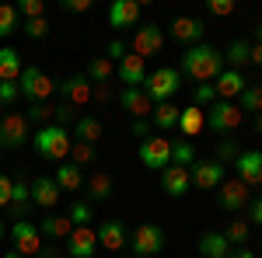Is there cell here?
<instances>
[{
	"mask_svg": "<svg viewBox=\"0 0 262 258\" xmlns=\"http://www.w3.org/2000/svg\"><path fill=\"white\" fill-rule=\"evenodd\" d=\"M182 74L192 77V80H200V84L217 80L224 74V53L217 49V45H206V42L189 45V49L182 53Z\"/></svg>",
	"mask_w": 262,
	"mask_h": 258,
	"instance_id": "cell-1",
	"label": "cell"
},
{
	"mask_svg": "<svg viewBox=\"0 0 262 258\" xmlns=\"http://www.w3.org/2000/svg\"><path fill=\"white\" fill-rule=\"evenodd\" d=\"M35 150H39V157L46 160H63L70 157V147H74V136H70V129H63L56 122H49V126H39L35 129Z\"/></svg>",
	"mask_w": 262,
	"mask_h": 258,
	"instance_id": "cell-2",
	"label": "cell"
},
{
	"mask_svg": "<svg viewBox=\"0 0 262 258\" xmlns=\"http://www.w3.org/2000/svg\"><path fill=\"white\" fill-rule=\"evenodd\" d=\"M18 91H21V98L28 101V105H39V101H49L53 98V91H56V80L49 77V74H42L39 66H25L21 70V77H18Z\"/></svg>",
	"mask_w": 262,
	"mask_h": 258,
	"instance_id": "cell-3",
	"label": "cell"
},
{
	"mask_svg": "<svg viewBox=\"0 0 262 258\" xmlns=\"http://www.w3.org/2000/svg\"><path fill=\"white\" fill-rule=\"evenodd\" d=\"M179 87H182V70H175V66H158L154 74H147V80H143V91H147V98L154 101V105L171 101L179 95Z\"/></svg>",
	"mask_w": 262,
	"mask_h": 258,
	"instance_id": "cell-4",
	"label": "cell"
},
{
	"mask_svg": "<svg viewBox=\"0 0 262 258\" xmlns=\"http://www.w3.org/2000/svg\"><path fill=\"white\" fill-rule=\"evenodd\" d=\"M168 244V234H164L158 223H140L133 234H129V248H133V258H158Z\"/></svg>",
	"mask_w": 262,
	"mask_h": 258,
	"instance_id": "cell-5",
	"label": "cell"
},
{
	"mask_svg": "<svg viewBox=\"0 0 262 258\" xmlns=\"http://www.w3.org/2000/svg\"><path fill=\"white\" fill-rule=\"evenodd\" d=\"M245 112L238 108V101H213L210 108H206V126L217 133V136H224V133H234L238 126H242Z\"/></svg>",
	"mask_w": 262,
	"mask_h": 258,
	"instance_id": "cell-6",
	"label": "cell"
},
{
	"mask_svg": "<svg viewBox=\"0 0 262 258\" xmlns=\"http://www.w3.org/2000/svg\"><path fill=\"white\" fill-rule=\"evenodd\" d=\"M11 241H14V251L25 258H39L42 251V230L39 223H28V220H18L11 227Z\"/></svg>",
	"mask_w": 262,
	"mask_h": 258,
	"instance_id": "cell-7",
	"label": "cell"
},
{
	"mask_svg": "<svg viewBox=\"0 0 262 258\" xmlns=\"http://www.w3.org/2000/svg\"><path fill=\"white\" fill-rule=\"evenodd\" d=\"M140 164L143 168H154V171H164L171 164V139L168 136H147L140 143Z\"/></svg>",
	"mask_w": 262,
	"mask_h": 258,
	"instance_id": "cell-8",
	"label": "cell"
},
{
	"mask_svg": "<svg viewBox=\"0 0 262 258\" xmlns=\"http://www.w3.org/2000/svg\"><path fill=\"white\" fill-rule=\"evenodd\" d=\"M21 143H28V119L21 112H7L0 119V147L4 150H18Z\"/></svg>",
	"mask_w": 262,
	"mask_h": 258,
	"instance_id": "cell-9",
	"label": "cell"
},
{
	"mask_svg": "<svg viewBox=\"0 0 262 258\" xmlns=\"http://www.w3.org/2000/svg\"><path fill=\"white\" fill-rule=\"evenodd\" d=\"M164 45V32L161 25H154V21H147V25H140L137 28V35H133V53L140 56V60H147V56H158Z\"/></svg>",
	"mask_w": 262,
	"mask_h": 258,
	"instance_id": "cell-10",
	"label": "cell"
},
{
	"mask_svg": "<svg viewBox=\"0 0 262 258\" xmlns=\"http://www.w3.org/2000/svg\"><path fill=\"white\" fill-rule=\"evenodd\" d=\"M217 202H221V209H242L252 202V189L238 178H224L217 185Z\"/></svg>",
	"mask_w": 262,
	"mask_h": 258,
	"instance_id": "cell-11",
	"label": "cell"
},
{
	"mask_svg": "<svg viewBox=\"0 0 262 258\" xmlns=\"http://www.w3.org/2000/svg\"><path fill=\"white\" fill-rule=\"evenodd\" d=\"M238 181H245L248 189H262V150H242L234 160Z\"/></svg>",
	"mask_w": 262,
	"mask_h": 258,
	"instance_id": "cell-12",
	"label": "cell"
},
{
	"mask_svg": "<svg viewBox=\"0 0 262 258\" xmlns=\"http://www.w3.org/2000/svg\"><path fill=\"white\" fill-rule=\"evenodd\" d=\"M98 251V234L91 227H74L67 238V255L70 258H95Z\"/></svg>",
	"mask_w": 262,
	"mask_h": 258,
	"instance_id": "cell-13",
	"label": "cell"
},
{
	"mask_svg": "<svg viewBox=\"0 0 262 258\" xmlns=\"http://www.w3.org/2000/svg\"><path fill=\"white\" fill-rule=\"evenodd\" d=\"M60 95L67 105H74V108H84L88 101H91V95H95V87H91V80L84 77V74H74V77H67L60 84Z\"/></svg>",
	"mask_w": 262,
	"mask_h": 258,
	"instance_id": "cell-14",
	"label": "cell"
},
{
	"mask_svg": "<svg viewBox=\"0 0 262 258\" xmlns=\"http://www.w3.org/2000/svg\"><path fill=\"white\" fill-rule=\"evenodd\" d=\"M189 175H192V185L196 189H217L224 181V164L221 160H192Z\"/></svg>",
	"mask_w": 262,
	"mask_h": 258,
	"instance_id": "cell-15",
	"label": "cell"
},
{
	"mask_svg": "<svg viewBox=\"0 0 262 258\" xmlns=\"http://www.w3.org/2000/svg\"><path fill=\"white\" fill-rule=\"evenodd\" d=\"M116 74L126 87H143V80H147V60H140L137 53H126L119 63H116Z\"/></svg>",
	"mask_w": 262,
	"mask_h": 258,
	"instance_id": "cell-16",
	"label": "cell"
},
{
	"mask_svg": "<svg viewBox=\"0 0 262 258\" xmlns=\"http://www.w3.org/2000/svg\"><path fill=\"white\" fill-rule=\"evenodd\" d=\"M95 234H98V244L105 251H122V248L129 244V230H126L122 220H105Z\"/></svg>",
	"mask_w": 262,
	"mask_h": 258,
	"instance_id": "cell-17",
	"label": "cell"
},
{
	"mask_svg": "<svg viewBox=\"0 0 262 258\" xmlns=\"http://www.w3.org/2000/svg\"><path fill=\"white\" fill-rule=\"evenodd\" d=\"M119 105L133 115V119H150V112H154V101L147 98V91H143V87H122Z\"/></svg>",
	"mask_w": 262,
	"mask_h": 258,
	"instance_id": "cell-18",
	"label": "cell"
},
{
	"mask_svg": "<svg viewBox=\"0 0 262 258\" xmlns=\"http://www.w3.org/2000/svg\"><path fill=\"white\" fill-rule=\"evenodd\" d=\"M108 25H112V28H137V25H140V4H137V0H112V7H108Z\"/></svg>",
	"mask_w": 262,
	"mask_h": 258,
	"instance_id": "cell-19",
	"label": "cell"
},
{
	"mask_svg": "<svg viewBox=\"0 0 262 258\" xmlns=\"http://www.w3.org/2000/svg\"><path fill=\"white\" fill-rule=\"evenodd\" d=\"M60 199H63V192H60V185H56V178L42 175V178L32 181V202H35V206H42V209H56Z\"/></svg>",
	"mask_w": 262,
	"mask_h": 258,
	"instance_id": "cell-20",
	"label": "cell"
},
{
	"mask_svg": "<svg viewBox=\"0 0 262 258\" xmlns=\"http://www.w3.org/2000/svg\"><path fill=\"white\" fill-rule=\"evenodd\" d=\"M203 32H206V28H203V21L192 18V14H179V18L171 21V39L185 42V45H200Z\"/></svg>",
	"mask_w": 262,
	"mask_h": 258,
	"instance_id": "cell-21",
	"label": "cell"
},
{
	"mask_svg": "<svg viewBox=\"0 0 262 258\" xmlns=\"http://www.w3.org/2000/svg\"><path fill=\"white\" fill-rule=\"evenodd\" d=\"M161 189L168 196H185L189 189H192V175H189V168H175V164H168L161 171Z\"/></svg>",
	"mask_w": 262,
	"mask_h": 258,
	"instance_id": "cell-22",
	"label": "cell"
},
{
	"mask_svg": "<svg viewBox=\"0 0 262 258\" xmlns=\"http://www.w3.org/2000/svg\"><path fill=\"white\" fill-rule=\"evenodd\" d=\"M245 87H248V84H245V74H238V70H224L221 77L213 80L217 101H234V98H242Z\"/></svg>",
	"mask_w": 262,
	"mask_h": 258,
	"instance_id": "cell-23",
	"label": "cell"
},
{
	"mask_svg": "<svg viewBox=\"0 0 262 258\" xmlns=\"http://www.w3.org/2000/svg\"><path fill=\"white\" fill-rule=\"evenodd\" d=\"M21 70H25L21 53L14 45H0V84H18Z\"/></svg>",
	"mask_w": 262,
	"mask_h": 258,
	"instance_id": "cell-24",
	"label": "cell"
},
{
	"mask_svg": "<svg viewBox=\"0 0 262 258\" xmlns=\"http://www.w3.org/2000/svg\"><path fill=\"white\" fill-rule=\"evenodd\" d=\"M101 133H105V126H101V119H95V115H81V119L74 122V129H70V136H74V143H98Z\"/></svg>",
	"mask_w": 262,
	"mask_h": 258,
	"instance_id": "cell-25",
	"label": "cell"
},
{
	"mask_svg": "<svg viewBox=\"0 0 262 258\" xmlns=\"http://www.w3.org/2000/svg\"><path fill=\"white\" fill-rule=\"evenodd\" d=\"M179 129H182V136H185V139H196L203 129H206V112H203V108H196V105L182 108V115H179Z\"/></svg>",
	"mask_w": 262,
	"mask_h": 258,
	"instance_id": "cell-26",
	"label": "cell"
},
{
	"mask_svg": "<svg viewBox=\"0 0 262 258\" xmlns=\"http://www.w3.org/2000/svg\"><path fill=\"white\" fill-rule=\"evenodd\" d=\"M200 255L203 258H231V244L221 230H210L200 238Z\"/></svg>",
	"mask_w": 262,
	"mask_h": 258,
	"instance_id": "cell-27",
	"label": "cell"
},
{
	"mask_svg": "<svg viewBox=\"0 0 262 258\" xmlns=\"http://www.w3.org/2000/svg\"><path fill=\"white\" fill-rule=\"evenodd\" d=\"M42 238H53V241H67L70 238V230H74V223H70V217H60V213H49V217L39 223Z\"/></svg>",
	"mask_w": 262,
	"mask_h": 258,
	"instance_id": "cell-28",
	"label": "cell"
},
{
	"mask_svg": "<svg viewBox=\"0 0 262 258\" xmlns=\"http://www.w3.org/2000/svg\"><path fill=\"white\" fill-rule=\"evenodd\" d=\"M56 185H60V192H81L84 189V171L77 168V164H60L56 168Z\"/></svg>",
	"mask_w": 262,
	"mask_h": 258,
	"instance_id": "cell-29",
	"label": "cell"
},
{
	"mask_svg": "<svg viewBox=\"0 0 262 258\" xmlns=\"http://www.w3.org/2000/svg\"><path fill=\"white\" fill-rule=\"evenodd\" d=\"M179 115H182L179 105L161 101V105H154V112H150V126H158V129H175V126H179Z\"/></svg>",
	"mask_w": 262,
	"mask_h": 258,
	"instance_id": "cell-30",
	"label": "cell"
},
{
	"mask_svg": "<svg viewBox=\"0 0 262 258\" xmlns=\"http://www.w3.org/2000/svg\"><path fill=\"white\" fill-rule=\"evenodd\" d=\"M224 63H231L227 70H238V74H242L245 66L252 63V45H248L245 39L231 42V45H227V53H224Z\"/></svg>",
	"mask_w": 262,
	"mask_h": 258,
	"instance_id": "cell-31",
	"label": "cell"
},
{
	"mask_svg": "<svg viewBox=\"0 0 262 258\" xmlns=\"http://www.w3.org/2000/svg\"><path fill=\"white\" fill-rule=\"evenodd\" d=\"M112 74H116V63L108 60V56H98V60L88 63V74H84V77L91 80V87H98V84H108Z\"/></svg>",
	"mask_w": 262,
	"mask_h": 258,
	"instance_id": "cell-32",
	"label": "cell"
},
{
	"mask_svg": "<svg viewBox=\"0 0 262 258\" xmlns=\"http://www.w3.org/2000/svg\"><path fill=\"white\" fill-rule=\"evenodd\" d=\"M88 196L95 199V202H105V199L112 196V175H105V171H95V175L88 178Z\"/></svg>",
	"mask_w": 262,
	"mask_h": 258,
	"instance_id": "cell-33",
	"label": "cell"
},
{
	"mask_svg": "<svg viewBox=\"0 0 262 258\" xmlns=\"http://www.w3.org/2000/svg\"><path fill=\"white\" fill-rule=\"evenodd\" d=\"M221 234L227 238V244H238V248H245V241L252 238V223H248V220H231Z\"/></svg>",
	"mask_w": 262,
	"mask_h": 258,
	"instance_id": "cell-34",
	"label": "cell"
},
{
	"mask_svg": "<svg viewBox=\"0 0 262 258\" xmlns=\"http://www.w3.org/2000/svg\"><path fill=\"white\" fill-rule=\"evenodd\" d=\"M238 108H242V112H255V115H262V84L245 87L242 98H238Z\"/></svg>",
	"mask_w": 262,
	"mask_h": 258,
	"instance_id": "cell-35",
	"label": "cell"
},
{
	"mask_svg": "<svg viewBox=\"0 0 262 258\" xmlns=\"http://www.w3.org/2000/svg\"><path fill=\"white\" fill-rule=\"evenodd\" d=\"M192 160H196L192 143L189 139H171V164L175 168H192Z\"/></svg>",
	"mask_w": 262,
	"mask_h": 258,
	"instance_id": "cell-36",
	"label": "cell"
},
{
	"mask_svg": "<svg viewBox=\"0 0 262 258\" xmlns=\"http://www.w3.org/2000/svg\"><path fill=\"white\" fill-rule=\"evenodd\" d=\"M18 28H21L18 7H11V4H0V39H7V35H14Z\"/></svg>",
	"mask_w": 262,
	"mask_h": 258,
	"instance_id": "cell-37",
	"label": "cell"
},
{
	"mask_svg": "<svg viewBox=\"0 0 262 258\" xmlns=\"http://www.w3.org/2000/svg\"><path fill=\"white\" fill-rule=\"evenodd\" d=\"M56 115V105H49V101H39V105H28V126L32 122H42V126H49V119Z\"/></svg>",
	"mask_w": 262,
	"mask_h": 258,
	"instance_id": "cell-38",
	"label": "cell"
},
{
	"mask_svg": "<svg viewBox=\"0 0 262 258\" xmlns=\"http://www.w3.org/2000/svg\"><path fill=\"white\" fill-rule=\"evenodd\" d=\"M70 164H77V168H84V164H95V157H98V150L91 147V143H74L70 147Z\"/></svg>",
	"mask_w": 262,
	"mask_h": 258,
	"instance_id": "cell-39",
	"label": "cell"
},
{
	"mask_svg": "<svg viewBox=\"0 0 262 258\" xmlns=\"http://www.w3.org/2000/svg\"><path fill=\"white\" fill-rule=\"evenodd\" d=\"M18 18H25V21L46 18V4H42V0H21L18 4Z\"/></svg>",
	"mask_w": 262,
	"mask_h": 258,
	"instance_id": "cell-40",
	"label": "cell"
},
{
	"mask_svg": "<svg viewBox=\"0 0 262 258\" xmlns=\"http://www.w3.org/2000/svg\"><path fill=\"white\" fill-rule=\"evenodd\" d=\"M213 101H217V91H213V84H196V87H192V105H196V108H203V105L210 108Z\"/></svg>",
	"mask_w": 262,
	"mask_h": 258,
	"instance_id": "cell-41",
	"label": "cell"
},
{
	"mask_svg": "<svg viewBox=\"0 0 262 258\" xmlns=\"http://www.w3.org/2000/svg\"><path fill=\"white\" fill-rule=\"evenodd\" d=\"M238 154H242V150H238V143H234V139H221V143H217V157H213V160H221L224 168H227V164H234V160H238Z\"/></svg>",
	"mask_w": 262,
	"mask_h": 258,
	"instance_id": "cell-42",
	"label": "cell"
},
{
	"mask_svg": "<svg viewBox=\"0 0 262 258\" xmlns=\"http://www.w3.org/2000/svg\"><path fill=\"white\" fill-rule=\"evenodd\" d=\"M77 119H81V115L74 112V105H67V101H63V105H56V115H53V122H56V126L74 129V122H77Z\"/></svg>",
	"mask_w": 262,
	"mask_h": 258,
	"instance_id": "cell-43",
	"label": "cell"
},
{
	"mask_svg": "<svg viewBox=\"0 0 262 258\" xmlns=\"http://www.w3.org/2000/svg\"><path fill=\"white\" fill-rule=\"evenodd\" d=\"M67 217H70V223H74V227H88V223H91V217H95V213H91V206H88V202H74V206H70V213H67Z\"/></svg>",
	"mask_w": 262,
	"mask_h": 258,
	"instance_id": "cell-44",
	"label": "cell"
},
{
	"mask_svg": "<svg viewBox=\"0 0 262 258\" xmlns=\"http://www.w3.org/2000/svg\"><path fill=\"white\" fill-rule=\"evenodd\" d=\"M21 32H25L28 39H46V35H49V21H46V18L25 21V25H21Z\"/></svg>",
	"mask_w": 262,
	"mask_h": 258,
	"instance_id": "cell-45",
	"label": "cell"
},
{
	"mask_svg": "<svg viewBox=\"0 0 262 258\" xmlns=\"http://www.w3.org/2000/svg\"><path fill=\"white\" fill-rule=\"evenodd\" d=\"M11 202H18V206H32V189L25 185L21 178H14V189H11Z\"/></svg>",
	"mask_w": 262,
	"mask_h": 258,
	"instance_id": "cell-46",
	"label": "cell"
},
{
	"mask_svg": "<svg viewBox=\"0 0 262 258\" xmlns=\"http://www.w3.org/2000/svg\"><path fill=\"white\" fill-rule=\"evenodd\" d=\"M18 101H21L18 84H0V105H4V108H14Z\"/></svg>",
	"mask_w": 262,
	"mask_h": 258,
	"instance_id": "cell-47",
	"label": "cell"
},
{
	"mask_svg": "<svg viewBox=\"0 0 262 258\" xmlns=\"http://www.w3.org/2000/svg\"><path fill=\"white\" fill-rule=\"evenodd\" d=\"M206 11H210L213 18H227V14H234V0H210Z\"/></svg>",
	"mask_w": 262,
	"mask_h": 258,
	"instance_id": "cell-48",
	"label": "cell"
},
{
	"mask_svg": "<svg viewBox=\"0 0 262 258\" xmlns=\"http://www.w3.org/2000/svg\"><path fill=\"white\" fill-rule=\"evenodd\" d=\"M11 189H14V178L0 175V209H7V206H11Z\"/></svg>",
	"mask_w": 262,
	"mask_h": 258,
	"instance_id": "cell-49",
	"label": "cell"
},
{
	"mask_svg": "<svg viewBox=\"0 0 262 258\" xmlns=\"http://www.w3.org/2000/svg\"><path fill=\"white\" fill-rule=\"evenodd\" d=\"M63 11H70V14H84V11H91V0H63Z\"/></svg>",
	"mask_w": 262,
	"mask_h": 258,
	"instance_id": "cell-50",
	"label": "cell"
},
{
	"mask_svg": "<svg viewBox=\"0 0 262 258\" xmlns=\"http://www.w3.org/2000/svg\"><path fill=\"white\" fill-rule=\"evenodd\" d=\"M129 129H133V136H137V139H147V136H150V119H133Z\"/></svg>",
	"mask_w": 262,
	"mask_h": 258,
	"instance_id": "cell-51",
	"label": "cell"
},
{
	"mask_svg": "<svg viewBox=\"0 0 262 258\" xmlns=\"http://www.w3.org/2000/svg\"><path fill=\"white\" fill-rule=\"evenodd\" d=\"M122 56H126V42L112 39V42H108V60H112V63H119Z\"/></svg>",
	"mask_w": 262,
	"mask_h": 258,
	"instance_id": "cell-52",
	"label": "cell"
},
{
	"mask_svg": "<svg viewBox=\"0 0 262 258\" xmlns=\"http://www.w3.org/2000/svg\"><path fill=\"white\" fill-rule=\"evenodd\" d=\"M248 223H255V227H262V196L252 199V220Z\"/></svg>",
	"mask_w": 262,
	"mask_h": 258,
	"instance_id": "cell-53",
	"label": "cell"
},
{
	"mask_svg": "<svg viewBox=\"0 0 262 258\" xmlns=\"http://www.w3.org/2000/svg\"><path fill=\"white\" fill-rule=\"evenodd\" d=\"M91 98H98V101H108V98H112V95H108V84H98V87H95V95H91Z\"/></svg>",
	"mask_w": 262,
	"mask_h": 258,
	"instance_id": "cell-54",
	"label": "cell"
},
{
	"mask_svg": "<svg viewBox=\"0 0 262 258\" xmlns=\"http://www.w3.org/2000/svg\"><path fill=\"white\" fill-rule=\"evenodd\" d=\"M252 66H262V45L259 42L252 45Z\"/></svg>",
	"mask_w": 262,
	"mask_h": 258,
	"instance_id": "cell-55",
	"label": "cell"
},
{
	"mask_svg": "<svg viewBox=\"0 0 262 258\" xmlns=\"http://www.w3.org/2000/svg\"><path fill=\"white\" fill-rule=\"evenodd\" d=\"M39 258H63V255H60V251H56V248H46V244H42Z\"/></svg>",
	"mask_w": 262,
	"mask_h": 258,
	"instance_id": "cell-56",
	"label": "cell"
},
{
	"mask_svg": "<svg viewBox=\"0 0 262 258\" xmlns=\"http://www.w3.org/2000/svg\"><path fill=\"white\" fill-rule=\"evenodd\" d=\"M231 258H255V251H248V248H238V251H231Z\"/></svg>",
	"mask_w": 262,
	"mask_h": 258,
	"instance_id": "cell-57",
	"label": "cell"
},
{
	"mask_svg": "<svg viewBox=\"0 0 262 258\" xmlns=\"http://www.w3.org/2000/svg\"><path fill=\"white\" fill-rule=\"evenodd\" d=\"M255 42H259V45H262V21H259V25H255Z\"/></svg>",
	"mask_w": 262,
	"mask_h": 258,
	"instance_id": "cell-58",
	"label": "cell"
},
{
	"mask_svg": "<svg viewBox=\"0 0 262 258\" xmlns=\"http://www.w3.org/2000/svg\"><path fill=\"white\" fill-rule=\"evenodd\" d=\"M255 133H262V115H255Z\"/></svg>",
	"mask_w": 262,
	"mask_h": 258,
	"instance_id": "cell-59",
	"label": "cell"
},
{
	"mask_svg": "<svg viewBox=\"0 0 262 258\" xmlns=\"http://www.w3.org/2000/svg\"><path fill=\"white\" fill-rule=\"evenodd\" d=\"M4 258H25V255H18V251H7V255H4Z\"/></svg>",
	"mask_w": 262,
	"mask_h": 258,
	"instance_id": "cell-60",
	"label": "cell"
},
{
	"mask_svg": "<svg viewBox=\"0 0 262 258\" xmlns=\"http://www.w3.org/2000/svg\"><path fill=\"white\" fill-rule=\"evenodd\" d=\"M0 241H4V223H0Z\"/></svg>",
	"mask_w": 262,
	"mask_h": 258,
	"instance_id": "cell-61",
	"label": "cell"
},
{
	"mask_svg": "<svg viewBox=\"0 0 262 258\" xmlns=\"http://www.w3.org/2000/svg\"><path fill=\"white\" fill-rule=\"evenodd\" d=\"M63 258H70V255H63Z\"/></svg>",
	"mask_w": 262,
	"mask_h": 258,
	"instance_id": "cell-62",
	"label": "cell"
},
{
	"mask_svg": "<svg viewBox=\"0 0 262 258\" xmlns=\"http://www.w3.org/2000/svg\"><path fill=\"white\" fill-rule=\"evenodd\" d=\"M259 248H262V244H259Z\"/></svg>",
	"mask_w": 262,
	"mask_h": 258,
	"instance_id": "cell-63",
	"label": "cell"
}]
</instances>
